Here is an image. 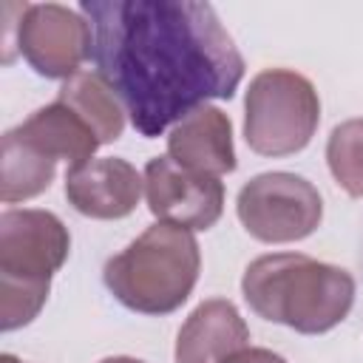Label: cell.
<instances>
[{"instance_id": "obj_1", "label": "cell", "mask_w": 363, "mask_h": 363, "mask_svg": "<svg viewBox=\"0 0 363 363\" xmlns=\"http://www.w3.org/2000/svg\"><path fill=\"white\" fill-rule=\"evenodd\" d=\"M91 60L139 136L156 139L207 99H230L244 57L210 3L82 0Z\"/></svg>"}, {"instance_id": "obj_2", "label": "cell", "mask_w": 363, "mask_h": 363, "mask_svg": "<svg viewBox=\"0 0 363 363\" xmlns=\"http://www.w3.org/2000/svg\"><path fill=\"white\" fill-rule=\"evenodd\" d=\"M241 292L258 318L301 335H323L349 315L354 278L301 252H272L244 269Z\"/></svg>"}, {"instance_id": "obj_3", "label": "cell", "mask_w": 363, "mask_h": 363, "mask_svg": "<svg viewBox=\"0 0 363 363\" xmlns=\"http://www.w3.org/2000/svg\"><path fill=\"white\" fill-rule=\"evenodd\" d=\"M201 269L199 241L190 230L156 221L119 255L105 261L111 295L142 315H170L193 292Z\"/></svg>"}, {"instance_id": "obj_4", "label": "cell", "mask_w": 363, "mask_h": 363, "mask_svg": "<svg viewBox=\"0 0 363 363\" xmlns=\"http://www.w3.org/2000/svg\"><path fill=\"white\" fill-rule=\"evenodd\" d=\"M71 235L48 210H6L0 216V326L31 323L51 289V275L65 264Z\"/></svg>"}, {"instance_id": "obj_5", "label": "cell", "mask_w": 363, "mask_h": 363, "mask_svg": "<svg viewBox=\"0 0 363 363\" xmlns=\"http://www.w3.org/2000/svg\"><path fill=\"white\" fill-rule=\"evenodd\" d=\"M320 122L315 85L289 68H264L250 79L244 99V139L258 156L303 150Z\"/></svg>"}, {"instance_id": "obj_6", "label": "cell", "mask_w": 363, "mask_h": 363, "mask_svg": "<svg viewBox=\"0 0 363 363\" xmlns=\"http://www.w3.org/2000/svg\"><path fill=\"white\" fill-rule=\"evenodd\" d=\"M244 230L264 244H289L312 235L323 218V201L312 182L295 173L252 176L235 199Z\"/></svg>"}, {"instance_id": "obj_7", "label": "cell", "mask_w": 363, "mask_h": 363, "mask_svg": "<svg viewBox=\"0 0 363 363\" xmlns=\"http://www.w3.org/2000/svg\"><path fill=\"white\" fill-rule=\"evenodd\" d=\"M17 48L48 79H71L91 57L94 34L82 14L60 3L26 6L17 23Z\"/></svg>"}, {"instance_id": "obj_8", "label": "cell", "mask_w": 363, "mask_h": 363, "mask_svg": "<svg viewBox=\"0 0 363 363\" xmlns=\"http://www.w3.org/2000/svg\"><path fill=\"white\" fill-rule=\"evenodd\" d=\"M147 207L159 221L184 230H210L224 210V184L216 176L193 173L170 156H153L145 164Z\"/></svg>"}, {"instance_id": "obj_9", "label": "cell", "mask_w": 363, "mask_h": 363, "mask_svg": "<svg viewBox=\"0 0 363 363\" xmlns=\"http://www.w3.org/2000/svg\"><path fill=\"white\" fill-rule=\"evenodd\" d=\"M145 179L136 167L116 156L88 159L68 167L65 173V199L68 204L88 218H125L136 210L142 199Z\"/></svg>"}, {"instance_id": "obj_10", "label": "cell", "mask_w": 363, "mask_h": 363, "mask_svg": "<svg viewBox=\"0 0 363 363\" xmlns=\"http://www.w3.org/2000/svg\"><path fill=\"white\" fill-rule=\"evenodd\" d=\"M167 156L204 176H227L235 170V147H233V125L230 116L213 105H201L187 113L167 136Z\"/></svg>"}, {"instance_id": "obj_11", "label": "cell", "mask_w": 363, "mask_h": 363, "mask_svg": "<svg viewBox=\"0 0 363 363\" xmlns=\"http://www.w3.org/2000/svg\"><path fill=\"white\" fill-rule=\"evenodd\" d=\"M250 346V329L233 301H201L179 329L176 363H227Z\"/></svg>"}, {"instance_id": "obj_12", "label": "cell", "mask_w": 363, "mask_h": 363, "mask_svg": "<svg viewBox=\"0 0 363 363\" xmlns=\"http://www.w3.org/2000/svg\"><path fill=\"white\" fill-rule=\"evenodd\" d=\"M14 130L26 142H31L37 150L51 156L54 162H60V159L71 162V167L94 159V150L102 145L96 139V133L62 102H51L45 108L34 111Z\"/></svg>"}, {"instance_id": "obj_13", "label": "cell", "mask_w": 363, "mask_h": 363, "mask_svg": "<svg viewBox=\"0 0 363 363\" xmlns=\"http://www.w3.org/2000/svg\"><path fill=\"white\" fill-rule=\"evenodd\" d=\"M57 102L68 105L96 133L102 145L116 142L125 130V108L99 74H91V71L74 74L71 79L62 82Z\"/></svg>"}, {"instance_id": "obj_14", "label": "cell", "mask_w": 363, "mask_h": 363, "mask_svg": "<svg viewBox=\"0 0 363 363\" xmlns=\"http://www.w3.org/2000/svg\"><path fill=\"white\" fill-rule=\"evenodd\" d=\"M57 173V162L26 142L14 128L3 133V162H0V199L6 204L26 201L48 190Z\"/></svg>"}, {"instance_id": "obj_15", "label": "cell", "mask_w": 363, "mask_h": 363, "mask_svg": "<svg viewBox=\"0 0 363 363\" xmlns=\"http://www.w3.org/2000/svg\"><path fill=\"white\" fill-rule=\"evenodd\" d=\"M326 162L335 182L349 196L363 199V119H346L329 133Z\"/></svg>"}, {"instance_id": "obj_16", "label": "cell", "mask_w": 363, "mask_h": 363, "mask_svg": "<svg viewBox=\"0 0 363 363\" xmlns=\"http://www.w3.org/2000/svg\"><path fill=\"white\" fill-rule=\"evenodd\" d=\"M227 363H286L281 354L269 352V349H258V346H247L241 352H235Z\"/></svg>"}, {"instance_id": "obj_17", "label": "cell", "mask_w": 363, "mask_h": 363, "mask_svg": "<svg viewBox=\"0 0 363 363\" xmlns=\"http://www.w3.org/2000/svg\"><path fill=\"white\" fill-rule=\"evenodd\" d=\"M99 363H142V360H136V357H105Z\"/></svg>"}, {"instance_id": "obj_18", "label": "cell", "mask_w": 363, "mask_h": 363, "mask_svg": "<svg viewBox=\"0 0 363 363\" xmlns=\"http://www.w3.org/2000/svg\"><path fill=\"white\" fill-rule=\"evenodd\" d=\"M0 363H23V360H17L14 354H3V357H0Z\"/></svg>"}]
</instances>
